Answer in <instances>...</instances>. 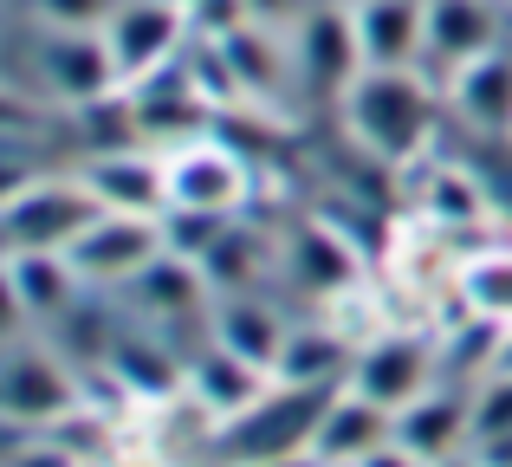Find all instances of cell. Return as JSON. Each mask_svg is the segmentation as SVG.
Returning a JSON list of instances; mask_svg holds the SVG:
<instances>
[{"mask_svg": "<svg viewBox=\"0 0 512 467\" xmlns=\"http://www.w3.org/2000/svg\"><path fill=\"white\" fill-rule=\"evenodd\" d=\"M383 442H396V416H389L383 403L357 396L350 383L325 396V416H318V429H312V461L318 467H350Z\"/></svg>", "mask_w": 512, "mask_h": 467, "instance_id": "obj_14", "label": "cell"}, {"mask_svg": "<svg viewBox=\"0 0 512 467\" xmlns=\"http://www.w3.org/2000/svg\"><path fill=\"white\" fill-rule=\"evenodd\" d=\"M292 46V65H299V78L312 91H331V98H344L350 78L363 72V52H357V26H350V7H312L299 26L286 33Z\"/></svg>", "mask_w": 512, "mask_h": 467, "instance_id": "obj_10", "label": "cell"}, {"mask_svg": "<svg viewBox=\"0 0 512 467\" xmlns=\"http://www.w3.org/2000/svg\"><path fill=\"white\" fill-rule=\"evenodd\" d=\"M260 260H266V247H253V234L234 221V228H227L221 240H214V247L201 253L195 266L208 273L214 299H221V292H253V266H260Z\"/></svg>", "mask_w": 512, "mask_h": 467, "instance_id": "obj_24", "label": "cell"}, {"mask_svg": "<svg viewBox=\"0 0 512 467\" xmlns=\"http://www.w3.org/2000/svg\"><path fill=\"white\" fill-rule=\"evenodd\" d=\"M441 91H448V111L461 124L487 130V137H506L512 130V52H487V59L448 72Z\"/></svg>", "mask_w": 512, "mask_h": 467, "instance_id": "obj_19", "label": "cell"}, {"mask_svg": "<svg viewBox=\"0 0 512 467\" xmlns=\"http://www.w3.org/2000/svg\"><path fill=\"white\" fill-rule=\"evenodd\" d=\"M350 364H357V351L331 325H292L286 357H279V383L286 390H344Z\"/></svg>", "mask_w": 512, "mask_h": 467, "instance_id": "obj_20", "label": "cell"}, {"mask_svg": "<svg viewBox=\"0 0 512 467\" xmlns=\"http://www.w3.org/2000/svg\"><path fill=\"white\" fill-rule=\"evenodd\" d=\"M474 461H480V455H474ZM480 467H487V461H480Z\"/></svg>", "mask_w": 512, "mask_h": 467, "instance_id": "obj_30", "label": "cell"}, {"mask_svg": "<svg viewBox=\"0 0 512 467\" xmlns=\"http://www.w3.org/2000/svg\"><path fill=\"white\" fill-rule=\"evenodd\" d=\"M188 390H195V403L208 409V416L234 422V416H247V409L260 403L266 390H273V370L247 364V357H234L227 344L208 338L195 357H188Z\"/></svg>", "mask_w": 512, "mask_h": 467, "instance_id": "obj_18", "label": "cell"}, {"mask_svg": "<svg viewBox=\"0 0 512 467\" xmlns=\"http://www.w3.org/2000/svg\"><path fill=\"white\" fill-rule=\"evenodd\" d=\"M163 253H169L163 215H104L98 228H85L65 247V260L78 266V279L91 292H130Z\"/></svg>", "mask_w": 512, "mask_h": 467, "instance_id": "obj_5", "label": "cell"}, {"mask_svg": "<svg viewBox=\"0 0 512 467\" xmlns=\"http://www.w3.org/2000/svg\"><path fill=\"white\" fill-rule=\"evenodd\" d=\"M506 39V0H428V72H461V65L500 52Z\"/></svg>", "mask_w": 512, "mask_h": 467, "instance_id": "obj_11", "label": "cell"}, {"mask_svg": "<svg viewBox=\"0 0 512 467\" xmlns=\"http://www.w3.org/2000/svg\"><path fill=\"white\" fill-rule=\"evenodd\" d=\"M85 409V383H78L72 357L52 338H39V325H20L0 344V416L13 422V435L59 429Z\"/></svg>", "mask_w": 512, "mask_h": 467, "instance_id": "obj_2", "label": "cell"}, {"mask_svg": "<svg viewBox=\"0 0 512 467\" xmlns=\"http://www.w3.org/2000/svg\"><path fill=\"white\" fill-rule=\"evenodd\" d=\"M441 104H448V91L428 78V65H363L338 98V111L363 156H376L383 169H409L435 143Z\"/></svg>", "mask_w": 512, "mask_h": 467, "instance_id": "obj_1", "label": "cell"}, {"mask_svg": "<svg viewBox=\"0 0 512 467\" xmlns=\"http://www.w3.org/2000/svg\"><path fill=\"white\" fill-rule=\"evenodd\" d=\"M208 338L227 344L234 357H247V364L273 370V383H279V357H286L292 318L273 299H260V292H221L208 305Z\"/></svg>", "mask_w": 512, "mask_h": 467, "instance_id": "obj_12", "label": "cell"}, {"mask_svg": "<svg viewBox=\"0 0 512 467\" xmlns=\"http://www.w3.org/2000/svg\"><path fill=\"white\" fill-rule=\"evenodd\" d=\"M163 163H169V208L182 215H240L253 195L247 176V156H234L227 143L188 130L182 143H163Z\"/></svg>", "mask_w": 512, "mask_h": 467, "instance_id": "obj_6", "label": "cell"}, {"mask_svg": "<svg viewBox=\"0 0 512 467\" xmlns=\"http://www.w3.org/2000/svg\"><path fill=\"white\" fill-rule=\"evenodd\" d=\"M104 364H111V377L124 383L130 396H156V403H169L175 390H188V364L175 351H163L156 338H117L111 351H104Z\"/></svg>", "mask_w": 512, "mask_h": 467, "instance_id": "obj_22", "label": "cell"}, {"mask_svg": "<svg viewBox=\"0 0 512 467\" xmlns=\"http://www.w3.org/2000/svg\"><path fill=\"white\" fill-rule=\"evenodd\" d=\"M396 442L409 448L415 461H454L461 455V442H474V403L454 390H422L409 409H396Z\"/></svg>", "mask_w": 512, "mask_h": 467, "instance_id": "obj_17", "label": "cell"}, {"mask_svg": "<svg viewBox=\"0 0 512 467\" xmlns=\"http://www.w3.org/2000/svg\"><path fill=\"white\" fill-rule=\"evenodd\" d=\"M26 26H65V33H98L111 26L117 0H13Z\"/></svg>", "mask_w": 512, "mask_h": 467, "instance_id": "obj_26", "label": "cell"}, {"mask_svg": "<svg viewBox=\"0 0 512 467\" xmlns=\"http://www.w3.org/2000/svg\"><path fill=\"white\" fill-rule=\"evenodd\" d=\"M350 467H428V461H415L402 442H383V448H370L363 461H350Z\"/></svg>", "mask_w": 512, "mask_h": 467, "instance_id": "obj_29", "label": "cell"}, {"mask_svg": "<svg viewBox=\"0 0 512 467\" xmlns=\"http://www.w3.org/2000/svg\"><path fill=\"white\" fill-rule=\"evenodd\" d=\"M350 390L383 403L389 416L409 409L422 390H435V351L409 331H383V338L357 344V364H350Z\"/></svg>", "mask_w": 512, "mask_h": 467, "instance_id": "obj_9", "label": "cell"}, {"mask_svg": "<svg viewBox=\"0 0 512 467\" xmlns=\"http://www.w3.org/2000/svg\"><path fill=\"white\" fill-rule=\"evenodd\" d=\"M454 286H461V305H467L474 318H487V325L512 331V247L467 253L461 273H454Z\"/></svg>", "mask_w": 512, "mask_h": 467, "instance_id": "obj_23", "label": "cell"}, {"mask_svg": "<svg viewBox=\"0 0 512 467\" xmlns=\"http://www.w3.org/2000/svg\"><path fill=\"white\" fill-rule=\"evenodd\" d=\"M26 78H33L39 104H65V111H91L124 91V65H117L111 39L98 33H65V26H26Z\"/></svg>", "mask_w": 512, "mask_h": 467, "instance_id": "obj_3", "label": "cell"}, {"mask_svg": "<svg viewBox=\"0 0 512 467\" xmlns=\"http://www.w3.org/2000/svg\"><path fill=\"white\" fill-rule=\"evenodd\" d=\"M506 435H512V370H493L487 390L474 396V448L506 442Z\"/></svg>", "mask_w": 512, "mask_h": 467, "instance_id": "obj_27", "label": "cell"}, {"mask_svg": "<svg viewBox=\"0 0 512 467\" xmlns=\"http://www.w3.org/2000/svg\"><path fill=\"white\" fill-rule=\"evenodd\" d=\"M78 176L98 189L111 215H169V163L143 143H104L78 163Z\"/></svg>", "mask_w": 512, "mask_h": 467, "instance_id": "obj_8", "label": "cell"}, {"mask_svg": "<svg viewBox=\"0 0 512 467\" xmlns=\"http://www.w3.org/2000/svg\"><path fill=\"white\" fill-rule=\"evenodd\" d=\"M234 7H240V20L266 26V33H292L312 13V0H234Z\"/></svg>", "mask_w": 512, "mask_h": 467, "instance_id": "obj_28", "label": "cell"}, {"mask_svg": "<svg viewBox=\"0 0 512 467\" xmlns=\"http://www.w3.org/2000/svg\"><path fill=\"white\" fill-rule=\"evenodd\" d=\"M104 215L111 208L98 202V189L78 169H65V176H26L0 202V247L7 253H65Z\"/></svg>", "mask_w": 512, "mask_h": 467, "instance_id": "obj_4", "label": "cell"}, {"mask_svg": "<svg viewBox=\"0 0 512 467\" xmlns=\"http://www.w3.org/2000/svg\"><path fill=\"white\" fill-rule=\"evenodd\" d=\"M363 65H428V0H344Z\"/></svg>", "mask_w": 512, "mask_h": 467, "instance_id": "obj_13", "label": "cell"}, {"mask_svg": "<svg viewBox=\"0 0 512 467\" xmlns=\"http://www.w3.org/2000/svg\"><path fill=\"white\" fill-rule=\"evenodd\" d=\"M214 52L227 59V72H234V91H240V98H266V104H279L286 78L299 72V65H292L286 33H266V26H253V20L221 26V33H214Z\"/></svg>", "mask_w": 512, "mask_h": 467, "instance_id": "obj_16", "label": "cell"}, {"mask_svg": "<svg viewBox=\"0 0 512 467\" xmlns=\"http://www.w3.org/2000/svg\"><path fill=\"white\" fill-rule=\"evenodd\" d=\"M422 215L428 221H448V228H467V221L480 215V189L474 176H467L461 163H435L422 182Z\"/></svg>", "mask_w": 512, "mask_h": 467, "instance_id": "obj_25", "label": "cell"}, {"mask_svg": "<svg viewBox=\"0 0 512 467\" xmlns=\"http://www.w3.org/2000/svg\"><path fill=\"white\" fill-rule=\"evenodd\" d=\"M286 266H292V279H299L305 292H318V299L357 286V247H350V240L331 228V221H305V228L292 234Z\"/></svg>", "mask_w": 512, "mask_h": 467, "instance_id": "obj_21", "label": "cell"}, {"mask_svg": "<svg viewBox=\"0 0 512 467\" xmlns=\"http://www.w3.org/2000/svg\"><path fill=\"white\" fill-rule=\"evenodd\" d=\"M188 26H195L188 0H117L104 39H111L117 65H124V85H143V78L169 72L188 46Z\"/></svg>", "mask_w": 512, "mask_h": 467, "instance_id": "obj_7", "label": "cell"}, {"mask_svg": "<svg viewBox=\"0 0 512 467\" xmlns=\"http://www.w3.org/2000/svg\"><path fill=\"white\" fill-rule=\"evenodd\" d=\"M85 292L91 286L65 253H7V299L20 325H59Z\"/></svg>", "mask_w": 512, "mask_h": 467, "instance_id": "obj_15", "label": "cell"}]
</instances>
